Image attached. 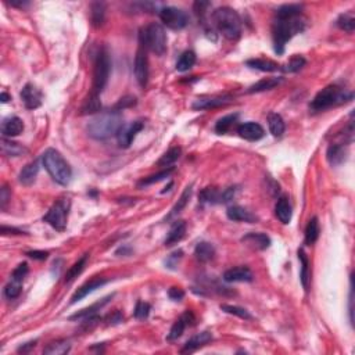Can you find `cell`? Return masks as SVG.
Wrapping results in <instances>:
<instances>
[{
	"label": "cell",
	"instance_id": "ab89813d",
	"mask_svg": "<svg viewBox=\"0 0 355 355\" xmlns=\"http://www.w3.org/2000/svg\"><path fill=\"white\" fill-rule=\"evenodd\" d=\"M194 63H196V54L192 50H187V52L182 53V56L179 57V60L176 63V70L179 72H186L194 66Z\"/></svg>",
	"mask_w": 355,
	"mask_h": 355
},
{
	"label": "cell",
	"instance_id": "4dcf8cb0",
	"mask_svg": "<svg viewBox=\"0 0 355 355\" xmlns=\"http://www.w3.org/2000/svg\"><path fill=\"white\" fill-rule=\"evenodd\" d=\"M268 125H269V131H271V133L275 136V137H281V136L285 133V121H283V118H282L279 114H276V112H272V114L268 115Z\"/></svg>",
	"mask_w": 355,
	"mask_h": 355
},
{
	"label": "cell",
	"instance_id": "5b68a950",
	"mask_svg": "<svg viewBox=\"0 0 355 355\" xmlns=\"http://www.w3.org/2000/svg\"><path fill=\"white\" fill-rule=\"evenodd\" d=\"M350 100H352L351 92L343 90L337 85H329L325 89H322L321 92H318V94L313 97V100L309 104V108L312 111H325L327 108L347 103Z\"/></svg>",
	"mask_w": 355,
	"mask_h": 355
},
{
	"label": "cell",
	"instance_id": "2e32d148",
	"mask_svg": "<svg viewBox=\"0 0 355 355\" xmlns=\"http://www.w3.org/2000/svg\"><path fill=\"white\" fill-rule=\"evenodd\" d=\"M224 281L228 283H233V282H251L252 281V272L247 266H236V268H230L224 273Z\"/></svg>",
	"mask_w": 355,
	"mask_h": 355
},
{
	"label": "cell",
	"instance_id": "7bdbcfd3",
	"mask_svg": "<svg viewBox=\"0 0 355 355\" xmlns=\"http://www.w3.org/2000/svg\"><path fill=\"white\" fill-rule=\"evenodd\" d=\"M173 168L169 167L168 169H164V171H160L159 173H154V175H150L147 177H143L141 182L137 183V186L143 187V186H149V185H153V183H157L160 181H163L165 177H168L171 173H172Z\"/></svg>",
	"mask_w": 355,
	"mask_h": 355
},
{
	"label": "cell",
	"instance_id": "7a4b0ae2",
	"mask_svg": "<svg viewBox=\"0 0 355 355\" xmlns=\"http://www.w3.org/2000/svg\"><path fill=\"white\" fill-rule=\"evenodd\" d=\"M304 28H305V19L301 15L293 18H276L272 27L275 52L278 54H283L286 43L297 33L303 32Z\"/></svg>",
	"mask_w": 355,
	"mask_h": 355
},
{
	"label": "cell",
	"instance_id": "f1b7e54d",
	"mask_svg": "<svg viewBox=\"0 0 355 355\" xmlns=\"http://www.w3.org/2000/svg\"><path fill=\"white\" fill-rule=\"evenodd\" d=\"M194 255L199 261L201 262H208L211 261L215 255V248L211 243H207V242H201L196 246L194 248Z\"/></svg>",
	"mask_w": 355,
	"mask_h": 355
},
{
	"label": "cell",
	"instance_id": "d6a6232c",
	"mask_svg": "<svg viewBox=\"0 0 355 355\" xmlns=\"http://www.w3.org/2000/svg\"><path fill=\"white\" fill-rule=\"evenodd\" d=\"M71 344L70 341L67 340H57L53 341L50 344H47V347L43 350V354L46 355H64L67 352H70Z\"/></svg>",
	"mask_w": 355,
	"mask_h": 355
},
{
	"label": "cell",
	"instance_id": "d590c367",
	"mask_svg": "<svg viewBox=\"0 0 355 355\" xmlns=\"http://www.w3.org/2000/svg\"><path fill=\"white\" fill-rule=\"evenodd\" d=\"M299 260L301 262V275H300L301 283H303L304 289L308 290L309 278H311V275H309V261L307 254L304 252V250H299Z\"/></svg>",
	"mask_w": 355,
	"mask_h": 355
},
{
	"label": "cell",
	"instance_id": "30bf717a",
	"mask_svg": "<svg viewBox=\"0 0 355 355\" xmlns=\"http://www.w3.org/2000/svg\"><path fill=\"white\" fill-rule=\"evenodd\" d=\"M133 71H135V78L137 84L141 85L142 88H146L147 81H149V58H147V50L143 46L139 47V50L136 53Z\"/></svg>",
	"mask_w": 355,
	"mask_h": 355
},
{
	"label": "cell",
	"instance_id": "ee69618b",
	"mask_svg": "<svg viewBox=\"0 0 355 355\" xmlns=\"http://www.w3.org/2000/svg\"><path fill=\"white\" fill-rule=\"evenodd\" d=\"M201 203H208V204H216L221 203V193L215 187H206L200 193Z\"/></svg>",
	"mask_w": 355,
	"mask_h": 355
},
{
	"label": "cell",
	"instance_id": "d6986e66",
	"mask_svg": "<svg viewBox=\"0 0 355 355\" xmlns=\"http://www.w3.org/2000/svg\"><path fill=\"white\" fill-rule=\"evenodd\" d=\"M242 242L254 250H266L271 246V239L265 233H248L242 238Z\"/></svg>",
	"mask_w": 355,
	"mask_h": 355
},
{
	"label": "cell",
	"instance_id": "db71d44e",
	"mask_svg": "<svg viewBox=\"0 0 355 355\" xmlns=\"http://www.w3.org/2000/svg\"><path fill=\"white\" fill-rule=\"evenodd\" d=\"M135 103H136L135 97H132V96H126V97L121 98V100L118 102V104L115 106V110H117V111H121V110H124V108L131 107V106H133Z\"/></svg>",
	"mask_w": 355,
	"mask_h": 355
},
{
	"label": "cell",
	"instance_id": "e575fe53",
	"mask_svg": "<svg viewBox=\"0 0 355 355\" xmlns=\"http://www.w3.org/2000/svg\"><path fill=\"white\" fill-rule=\"evenodd\" d=\"M303 5L294 3V5H285L276 10V18H293L297 15H301Z\"/></svg>",
	"mask_w": 355,
	"mask_h": 355
},
{
	"label": "cell",
	"instance_id": "681fc988",
	"mask_svg": "<svg viewBox=\"0 0 355 355\" xmlns=\"http://www.w3.org/2000/svg\"><path fill=\"white\" fill-rule=\"evenodd\" d=\"M150 309H151L150 304L143 303V301H139V303L136 304L135 311H133V315H135L136 319H146L147 317H149Z\"/></svg>",
	"mask_w": 355,
	"mask_h": 355
},
{
	"label": "cell",
	"instance_id": "d4e9b609",
	"mask_svg": "<svg viewBox=\"0 0 355 355\" xmlns=\"http://www.w3.org/2000/svg\"><path fill=\"white\" fill-rule=\"evenodd\" d=\"M37 172H39V163L37 161H32V163L27 164L21 169V172H19V182L25 185V186H29L31 183L35 182Z\"/></svg>",
	"mask_w": 355,
	"mask_h": 355
},
{
	"label": "cell",
	"instance_id": "6da1fadb",
	"mask_svg": "<svg viewBox=\"0 0 355 355\" xmlns=\"http://www.w3.org/2000/svg\"><path fill=\"white\" fill-rule=\"evenodd\" d=\"M124 125L121 112L117 110L106 111L92 118L86 125V131L90 137L96 141H106L111 136H117Z\"/></svg>",
	"mask_w": 355,
	"mask_h": 355
},
{
	"label": "cell",
	"instance_id": "836d02e7",
	"mask_svg": "<svg viewBox=\"0 0 355 355\" xmlns=\"http://www.w3.org/2000/svg\"><path fill=\"white\" fill-rule=\"evenodd\" d=\"M88 260H89V254H85L84 257H81L78 261L75 262L74 265L71 266L70 269L67 271L66 278H64V282H66V283H70V282L74 281L75 278H78V276H80L81 273L84 272Z\"/></svg>",
	"mask_w": 355,
	"mask_h": 355
},
{
	"label": "cell",
	"instance_id": "3957f363",
	"mask_svg": "<svg viewBox=\"0 0 355 355\" xmlns=\"http://www.w3.org/2000/svg\"><path fill=\"white\" fill-rule=\"evenodd\" d=\"M42 163L54 182L63 186H67L71 182L72 171H71L70 164L64 160L60 151L54 149H47L43 153Z\"/></svg>",
	"mask_w": 355,
	"mask_h": 355
},
{
	"label": "cell",
	"instance_id": "4316f807",
	"mask_svg": "<svg viewBox=\"0 0 355 355\" xmlns=\"http://www.w3.org/2000/svg\"><path fill=\"white\" fill-rule=\"evenodd\" d=\"M190 197H192V186H187L186 189L183 190L182 196L179 197V200H177L176 204L172 207V210L169 211V214L165 216V221L173 220L176 215L181 214V212L183 211V208L187 206V203H189V200H190Z\"/></svg>",
	"mask_w": 355,
	"mask_h": 355
},
{
	"label": "cell",
	"instance_id": "e0dca14e",
	"mask_svg": "<svg viewBox=\"0 0 355 355\" xmlns=\"http://www.w3.org/2000/svg\"><path fill=\"white\" fill-rule=\"evenodd\" d=\"M193 321H194L193 313L190 312V311H186V312L183 313L181 318L177 319L176 322L173 323L172 327H171V330H169V334H168V337H167V339H168L169 341L179 339V337L183 334V332H185V329H186L187 325L193 323Z\"/></svg>",
	"mask_w": 355,
	"mask_h": 355
},
{
	"label": "cell",
	"instance_id": "6125c7cd",
	"mask_svg": "<svg viewBox=\"0 0 355 355\" xmlns=\"http://www.w3.org/2000/svg\"><path fill=\"white\" fill-rule=\"evenodd\" d=\"M36 344V341H31V343H27V346H23L18 348V352H28L31 348H33Z\"/></svg>",
	"mask_w": 355,
	"mask_h": 355
},
{
	"label": "cell",
	"instance_id": "7402d4cb",
	"mask_svg": "<svg viewBox=\"0 0 355 355\" xmlns=\"http://www.w3.org/2000/svg\"><path fill=\"white\" fill-rule=\"evenodd\" d=\"M347 147L344 145H330L327 149L326 157L330 165H340L347 160Z\"/></svg>",
	"mask_w": 355,
	"mask_h": 355
},
{
	"label": "cell",
	"instance_id": "52a82bcc",
	"mask_svg": "<svg viewBox=\"0 0 355 355\" xmlns=\"http://www.w3.org/2000/svg\"><path fill=\"white\" fill-rule=\"evenodd\" d=\"M110 70H111V60L110 54L106 49H102L96 56L93 67V85H92V93L100 94L107 86L108 76H110Z\"/></svg>",
	"mask_w": 355,
	"mask_h": 355
},
{
	"label": "cell",
	"instance_id": "8992f818",
	"mask_svg": "<svg viewBox=\"0 0 355 355\" xmlns=\"http://www.w3.org/2000/svg\"><path fill=\"white\" fill-rule=\"evenodd\" d=\"M139 39H141V46L157 56H163L167 52V33L163 25L160 24H150L145 28H142Z\"/></svg>",
	"mask_w": 355,
	"mask_h": 355
},
{
	"label": "cell",
	"instance_id": "6f0895ef",
	"mask_svg": "<svg viewBox=\"0 0 355 355\" xmlns=\"http://www.w3.org/2000/svg\"><path fill=\"white\" fill-rule=\"evenodd\" d=\"M236 190H238L236 187H228L225 192L221 193V203H229V201L234 197Z\"/></svg>",
	"mask_w": 355,
	"mask_h": 355
},
{
	"label": "cell",
	"instance_id": "484cf974",
	"mask_svg": "<svg viewBox=\"0 0 355 355\" xmlns=\"http://www.w3.org/2000/svg\"><path fill=\"white\" fill-rule=\"evenodd\" d=\"M250 68H254V70L264 71V72H275V71L282 70L281 66L272 60H265V58H252V60H248L246 63Z\"/></svg>",
	"mask_w": 355,
	"mask_h": 355
},
{
	"label": "cell",
	"instance_id": "4fadbf2b",
	"mask_svg": "<svg viewBox=\"0 0 355 355\" xmlns=\"http://www.w3.org/2000/svg\"><path fill=\"white\" fill-rule=\"evenodd\" d=\"M233 102V96L224 94V96H212V97H200L193 103V110H210L221 106H226Z\"/></svg>",
	"mask_w": 355,
	"mask_h": 355
},
{
	"label": "cell",
	"instance_id": "f546056e",
	"mask_svg": "<svg viewBox=\"0 0 355 355\" xmlns=\"http://www.w3.org/2000/svg\"><path fill=\"white\" fill-rule=\"evenodd\" d=\"M111 297L112 295H108V297H106L103 301H100V303H97V304H93L92 307H88V308L81 309L80 312L74 313L72 317H70V321H84L85 318L92 317V315H94V313L97 312V311H100V308H103L104 305L108 303V300L111 299Z\"/></svg>",
	"mask_w": 355,
	"mask_h": 355
},
{
	"label": "cell",
	"instance_id": "74e56055",
	"mask_svg": "<svg viewBox=\"0 0 355 355\" xmlns=\"http://www.w3.org/2000/svg\"><path fill=\"white\" fill-rule=\"evenodd\" d=\"M238 118L239 114H230V115L221 118L220 121L216 122V125H215V132L220 133V135H224L226 132H229L233 128V125H236Z\"/></svg>",
	"mask_w": 355,
	"mask_h": 355
},
{
	"label": "cell",
	"instance_id": "f6af8a7d",
	"mask_svg": "<svg viewBox=\"0 0 355 355\" xmlns=\"http://www.w3.org/2000/svg\"><path fill=\"white\" fill-rule=\"evenodd\" d=\"M337 25L339 28L346 31L348 33H352L355 29V18L354 15L351 13H346V14H341L339 18H337Z\"/></svg>",
	"mask_w": 355,
	"mask_h": 355
},
{
	"label": "cell",
	"instance_id": "1f68e13d",
	"mask_svg": "<svg viewBox=\"0 0 355 355\" xmlns=\"http://www.w3.org/2000/svg\"><path fill=\"white\" fill-rule=\"evenodd\" d=\"M2 150L9 157H19V155L28 153V150L25 149L24 146H21L19 143H15V142L7 141L6 137H3V141H2Z\"/></svg>",
	"mask_w": 355,
	"mask_h": 355
},
{
	"label": "cell",
	"instance_id": "c3c4849f",
	"mask_svg": "<svg viewBox=\"0 0 355 355\" xmlns=\"http://www.w3.org/2000/svg\"><path fill=\"white\" fill-rule=\"evenodd\" d=\"M304 66H305V58L301 56H294L290 58L289 63H287L285 66V68H282V70L285 71V72H297V71L301 70Z\"/></svg>",
	"mask_w": 355,
	"mask_h": 355
},
{
	"label": "cell",
	"instance_id": "60d3db41",
	"mask_svg": "<svg viewBox=\"0 0 355 355\" xmlns=\"http://www.w3.org/2000/svg\"><path fill=\"white\" fill-rule=\"evenodd\" d=\"M181 153H182L181 147H172V149H169L168 151L159 160V163L157 164H159L160 167H171L172 164H175L177 160H179Z\"/></svg>",
	"mask_w": 355,
	"mask_h": 355
},
{
	"label": "cell",
	"instance_id": "8d00e7d4",
	"mask_svg": "<svg viewBox=\"0 0 355 355\" xmlns=\"http://www.w3.org/2000/svg\"><path fill=\"white\" fill-rule=\"evenodd\" d=\"M319 238V222H318V218L317 216H313V218H311L308 222V225H307V228H305V243L308 244V246H311V244H313L317 240H318Z\"/></svg>",
	"mask_w": 355,
	"mask_h": 355
},
{
	"label": "cell",
	"instance_id": "816d5d0a",
	"mask_svg": "<svg viewBox=\"0 0 355 355\" xmlns=\"http://www.w3.org/2000/svg\"><path fill=\"white\" fill-rule=\"evenodd\" d=\"M183 257V251L182 250H176L175 252H172L171 255L168 257V260L165 261V265L168 266L169 269H175L177 266V264H179V261L182 260Z\"/></svg>",
	"mask_w": 355,
	"mask_h": 355
},
{
	"label": "cell",
	"instance_id": "e7e4bbea",
	"mask_svg": "<svg viewBox=\"0 0 355 355\" xmlns=\"http://www.w3.org/2000/svg\"><path fill=\"white\" fill-rule=\"evenodd\" d=\"M0 98H2V102H3V103H7V102H9V100H10V98H11V97H10L9 94L5 93V92H3V93L0 94Z\"/></svg>",
	"mask_w": 355,
	"mask_h": 355
},
{
	"label": "cell",
	"instance_id": "9a60e30c",
	"mask_svg": "<svg viewBox=\"0 0 355 355\" xmlns=\"http://www.w3.org/2000/svg\"><path fill=\"white\" fill-rule=\"evenodd\" d=\"M107 282V279H104V278H94V279H90V281L86 282L85 285L81 286L80 289L75 291L74 295L71 297V304H75L76 301H81V300L85 299L88 294L93 293L94 290L100 289L102 286L106 285Z\"/></svg>",
	"mask_w": 355,
	"mask_h": 355
},
{
	"label": "cell",
	"instance_id": "f907efd6",
	"mask_svg": "<svg viewBox=\"0 0 355 355\" xmlns=\"http://www.w3.org/2000/svg\"><path fill=\"white\" fill-rule=\"evenodd\" d=\"M27 273H28V264H27V262H23V264H19L14 271H13L11 279L18 282H24V278L27 276Z\"/></svg>",
	"mask_w": 355,
	"mask_h": 355
},
{
	"label": "cell",
	"instance_id": "ba28073f",
	"mask_svg": "<svg viewBox=\"0 0 355 355\" xmlns=\"http://www.w3.org/2000/svg\"><path fill=\"white\" fill-rule=\"evenodd\" d=\"M71 210V201L67 197L58 199V200L50 207V210L47 211V214L43 216V221L52 226L53 229L63 232L66 229L67 221H68V215Z\"/></svg>",
	"mask_w": 355,
	"mask_h": 355
},
{
	"label": "cell",
	"instance_id": "bcb514c9",
	"mask_svg": "<svg viewBox=\"0 0 355 355\" xmlns=\"http://www.w3.org/2000/svg\"><path fill=\"white\" fill-rule=\"evenodd\" d=\"M221 309L226 313H230V315H234V317H239L240 319H251V313L248 312L247 309L240 308V307H236V305H228V304H222L221 305Z\"/></svg>",
	"mask_w": 355,
	"mask_h": 355
},
{
	"label": "cell",
	"instance_id": "7c38bea8",
	"mask_svg": "<svg viewBox=\"0 0 355 355\" xmlns=\"http://www.w3.org/2000/svg\"><path fill=\"white\" fill-rule=\"evenodd\" d=\"M19 96H21L24 106L28 108V110H35V108L41 107V104H42V93L32 84L25 85L23 90H21Z\"/></svg>",
	"mask_w": 355,
	"mask_h": 355
},
{
	"label": "cell",
	"instance_id": "44dd1931",
	"mask_svg": "<svg viewBox=\"0 0 355 355\" xmlns=\"http://www.w3.org/2000/svg\"><path fill=\"white\" fill-rule=\"evenodd\" d=\"M212 340V334L210 332H201L196 336H193L190 340L187 341L185 347L182 348V354H186V352H193V351L199 350L201 347H204L206 344H208L210 341Z\"/></svg>",
	"mask_w": 355,
	"mask_h": 355
},
{
	"label": "cell",
	"instance_id": "83f0119b",
	"mask_svg": "<svg viewBox=\"0 0 355 355\" xmlns=\"http://www.w3.org/2000/svg\"><path fill=\"white\" fill-rule=\"evenodd\" d=\"M282 78H264V80L258 81L257 84L251 85L248 88V93H260V92H265V90H271L276 88L278 85H281Z\"/></svg>",
	"mask_w": 355,
	"mask_h": 355
},
{
	"label": "cell",
	"instance_id": "be15d7a7",
	"mask_svg": "<svg viewBox=\"0 0 355 355\" xmlns=\"http://www.w3.org/2000/svg\"><path fill=\"white\" fill-rule=\"evenodd\" d=\"M9 3L11 6H14V7H23V6L28 5V2H14V0H11Z\"/></svg>",
	"mask_w": 355,
	"mask_h": 355
},
{
	"label": "cell",
	"instance_id": "ac0fdd59",
	"mask_svg": "<svg viewBox=\"0 0 355 355\" xmlns=\"http://www.w3.org/2000/svg\"><path fill=\"white\" fill-rule=\"evenodd\" d=\"M226 215L230 221H234V222H248V224H255L258 221V218L254 214H251L250 211L243 208L240 206H233L229 207L228 211H226Z\"/></svg>",
	"mask_w": 355,
	"mask_h": 355
},
{
	"label": "cell",
	"instance_id": "11a10c76",
	"mask_svg": "<svg viewBox=\"0 0 355 355\" xmlns=\"http://www.w3.org/2000/svg\"><path fill=\"white\" fill-rule=\"evenodd\" d=\"M122 321H124V315L120 311H114V312L110 313L107 318H106L107 325H117V323H121Z\"/></svg>",
	"mask_w": 355,
	"mask_h": 355
},
{
	"label": "cell",
	"instance_id": "f35d334b",
	"mask_svg": "<svg viewBox=\"0 0 355 355\" xmlns=\"http://www.w3.org/2000/svg\"><path fill=\"white\" fill-rule=\"evenodd\" d=\"M104 15H106V7H104L103 3H100V2L92 3V7H90V19H92L93 27L103 25Z\"/></svg>",
	"mask_w": 355,
	"mask_h": 355
},
{
	"label": "cell",
	"instance_id": "94428289",
	"mask_svg": "<svg viewBox=\"0 0 355 355\" xmlns=\"http://www.w3.org/2000/svg\"><path fill=\"white\" fill-rule=\"evenodd\" d=\"M24 232L19 229H15V228H9V226H2V234H23Z\"/></svg>",
	"mask_w": 355,
	"mask_h": 355
},
{
	"label": "cell",
	"instance_id": "8fae6325",
	"mask_svg": "<svg viewBox=\"0 0 355 355\" xmlns=\"http://www.w3.org/2000/svg\"><path fill=\"white\" fill-rule=\"evenodd\" d=\"M143 128H145V124H143L142 121L124 124L117 135L118 145H120V147H122V149H128V147H131L132 142H133V139L136 137V135H137Z\"/></svg>",
	"mask_w": 355,
	"mask_h": 355
},
{
	"label": "cell",
	"instance_id": "680465c9",
	"mask_svg": "<svg viewBox=\"0 0 355 355\" xmlns=\"http://www.w3.org/2000/svg\"><path fill=\"white\" fill-rule=\"evenodd\" d=\"M9 200H10V190L6 186H3L2 187V190H0V207H2V208H5Z\"/></svg>",
	"mask_w": 355,
	"mask_h": 355
},
{
	"label": "cell",
	"instance_id": "f5cc1de1",
	"mask_svg": "<svg viewBox=\"0 0 355 355\" xmlns=\"http://www.w3.org/2000/svg\"><path fill=\"white\" fill-rule=\"evenodd\" d=\"M210 6L211 3H208V2H196V3H194V11H196V14L199 15L201 19H204L207 9H208Z\"/></svg>",
	"mask_w": 355,
	"mask_h": 355
},
{
	"label": "cell",
	"instance_id": "b9f144b4",
	"mask_svg": "<svg viewBox=\"0 0 355 355\" xmlns=\"http://www.w3.org/2000/svg\"><path fill=\"white\" fill-rule=\"evenodd\" d=\"M100 108H102V104H100L98 96L90 93V96L85 100L84 106L81 108V112L82 114H93V112L100 111Z\"/></svg>",
	"mask_w": 355,
	"mask_h": 355
},
{
	"label": "cell",
	"instance_id": "ffe728a7",
	"mask_svg": "<svg viewBox=\"0 0 355 355\" xmlns=\"http://www.w3.org/2000/svg\"><path fill=\"white\" fill-rule=\"evenodd\" d=\"M24 124L21 118L18 117H9L3 120L2 122V133L5 137H13L23 133Z\"/></svg>",
	"mask_w": 355,
	"mask_h": 355
},
{
	"label": "cell",
	"instance_id": "7dc6e473",
	"mask_svg": "<svg viewBox=\"0 0 355 355\" xmlns=\"http://www.w3.org/2000/svg\"><path fill=\"white\" fill-rule=\"evenodd\" d=\"M21 290H23V282L11 279V282L5 287V295L9 300H14L21 294Z\"/></svg>",
	"mask_w": 355,
	"mask_h": 355
},
{
	"label": "cell",
	"instance_id": "9c48e42d",
	"mask_svg": "<svg viewBox=\"0 0 355 355\" xmlns=\"http://www.w3.org/2000/svg\"><path fill=\"white\" fill-rule=\"evenodd\" d=\"M159 15L164 25L168 27L169 29H173V31L183 29L189 24V17H187L186 13L177 7H172V6L163 7L159 11Z\"/></svg>",
	"mask_w": 355,
	"mask_h": 355
},
{
	"label": "cell",
	"instance_id": "277c9868",
	"mask_svg": "<svg viewBox=\"0 0 355 355\" xmlns=\"http://www.w3.org/2000/svg\"><path fill=\"white\" fill-rule=\"evenodd\" d=\"M212 21L215 27L229 41H236L242 35V21L240 17L230 7H220L212 13Z\"/></svg>",
	"mask_w": 355,
	"mask_h": 355
},
{
	"label": "cell",
	"instance_id": "9f6ffc18",
	"mask_svg": "<svg viewBox=\"0 0 355 355\" xmlns=\"http://www.w3.org/2000/svg\"><path fill=\"white\" fill-rule=\"evenodd\" d=\"M168 295L169 299L173 300V301H181L185 297V291L182 289H179V287H171L168 290Z\"/></svg>",
	"mask_w": 355,
	"mask_h": 355
},
{
	"label": "cell",
	"instance_id": "91938a15",
	"mask_svg": "<svg viewBox=\"0 0 355 355\" xmlns=\"http://www.w3.org/2000/svg\"><path fill=\"white\" fill-rule=\"evenodd\" d=\"M27 255L31 258H33V260H46L47 255H49V252L47 251H37V250H35V251H28L27 252Z\"/></svg>",
	"mask_w": 355,
	"mask_h": 355
},
{
	"label": "cell",
	"instance_id": "603a6c76",
	"mask_svg": "<svg viewBox=\"0 0 355 355\" xmlns=\"http://www.w3.org/2000/svg\"><path fill=\"white\" fill-rule=\"evenodd\" d=\"M186 233V222L185 221H175L172 228L169 229V233L165 239V246L171 247L173 244L179 243Z\"/></svg>",
	"mask_w": 355,
	"mask_h": 355
},
{
	"label": "cell",
	"instance_id": "5bb4252c",
	"mask_svg": "<svg viewBox=\"0 0 355 355\" xmlns=\"http://www.w3.org/2000/svg\"><path fill=\"white\" fill-rule=\"evenodd\" d=\"M238 133L248 142H257L264 137L265 131L257 122H244L238 126Z\"/></svg>",
	"mask_w": 355,
	"mask_h": 355
},
{
	"label": "cell",
	"instance_id": "cb8c5ba5",
	"mask_svg": "<svg viewBox=\"0 0 355 355\" xmlns=\"http://www.w3.org/2000/svg\"><path fill=\"white\" fill-rule=\"evenodd\" d=\"M275 214L278 216V220L281 221L282 224H289L291 221V215H293V211H291V206H290L289 200L286 197H281L275 206Z\"/></svg>",
	"mask_w": 355,
	"mask_h": 355
}]
</instances>
